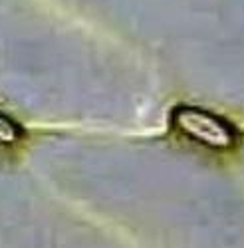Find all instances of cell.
<instances>
[{
  "mask_svg": "<svg viewBox=\"0 0 244 248\" xmlns=\"http://www.w3.org/2000/svg\"><path fill=\"white\" fill-rule=\"evenodd\" d=\"M171 125L185 139L214 151L232 149L238 141L236 129L225 117L195 106L175 108L171 113Z\"/></svg>",
  "mask_w": 244,
  "mask_h": 248,
  "instance_id": "6da1fadb",
  "label": "cell"
},
{
  "mask_svg": "<svg viewBox=\"0 0 244 248\" xmlns=\"http://www.w3.org/2000/svg\"><path fill=\"white\" fill-rule=\"evenodd\" d=\"M24 127L20 125L16 119H12L10 115L0 111V145L2 147H12L16 143H20L24 139Z\"/></svg>",
  "mask_w": 244,
  "mask_h": 248,
  "instance_id": "7a4b0ae2",
  "label": "cell"
}]
</instances>
